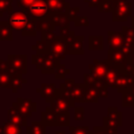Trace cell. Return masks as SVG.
<instances>
[{
    "label": "cell",
    "instance_id": "5",
    "mask_svg": "<svg viewBox=\"0 0 134 134\" xmlns=\"http://www.w3.org/2000/svg\"><path fill=\"white\" fill-rule=\"evenodd\" d=\"M19 103L20 104H16L17 105V109L18 111L23 114L24 116H30L32 111L36 110V106H35V103L28 100V99H19Z\"/></svg>",
    "mask_w": 134,
    "mask_h": 134
},
{
    "label": "cell",
    "instance_id": "4",
    "mask_svg": "<svg viewBox=\"0 0 134 134\" xmlns=\"http://www.w3.org/2000/svg\"><path fill=\"white\" fill-rule=\"evenodd\" d=\"M71 105H72V102H70V98L58 97L52 104V111L57 114L63 113V112H68V109Z\"/></svg>",
    "mask_w": 134,
    "mask_h": 134
},
{
    "label": "cell",
    "instance_id": "14",
    "mask_svg": "<svg viewBox=\"0 0 134 134\" xmlns=\"http://www.w3.org/2000/svg\"><path fill=\"white\" fill-rule=\"evenodd\" d=\"M57 124L60 126H67L69 125V113L68 112H63L59 113L57 117Z\"/></svg>",
    "mask_w": 134,
    "mask_h": 134
},
{
    "label": "cell",
    "instance_id": "6",
    "mask_svg": "<svg viewBox=\"0 0 134 134\" xmlns=\"http://www.w3.org/2000/svg\"><path fill=\"white\" fill-rule=\"evenodd\" d=\"M9 22H10L12 26L15 27L16 29H21V28H24L26 26L27 17L23 14L16 13V14H14L9 17Z\"/></svg>",
    "mask_w": 134,
    "mask_h": 134
},
{
    "label": "cell",
    "instance_id": "19",
    "mask_svg": "<svg viewBox=\"0 0 134 134\" xmlns=\"http://www.w3.org/2000/svg\"><path fill=\"white\" fill-rule=\"evenodd\" d=\"M74 117L75 119H83L84 118V109L83 108H76L75 109V113H74Z\"/></svg>",
    "mask_w": 134,
    "mask_h": 134
},
{
    "label": "cell",
    "instance_id": "13",
    "mask_svg": "<svg viewBox=\"0 0 134 134\" xmlns=\"http://www.w3.org/2000/svg\"><path fill=\"white\" fill-rule=\"evenodd\" d=\"M109 36H110V39H109V44L112 46V47H117V45H121L122 44V40H121V38L117 35V34H115V32H109L108 34Z\"/></svg>",
    "mask_w": 134,
    "mask_h": 134
},
{
    "label": "cell",
    "instance_id": "7",
    "mask_svg": "<svg viewBox=\"0 0 134 134\" xmlns=\"http://www.w3.org/2000/svg\"><path fill=\"white\" fill-rule=\"evenodd\" d=\"M0 134H22V130L21 127L7 121L2 127H0Z\"/></svg>",
    "mask_w": 134,
    "mask_h": 134
},
{
    "label": "cell",
    "instance_id": "15",
    "mask_svg": "<svg viewBox=\"0 0 134 134\" xmlns=\"http://www.w3.org/2000/svg\"><path fill=\"white\" fill-rule=\"evenodd\" d=\"M54 91H55V88H54V85H44L43 88H42V95L44 97H48V96H53L54 94Z\"/></svg>",
    "mask_w": 134,
    "mask_h": 134
},
{
    "label": "cell",
    "instance_id": "8",
    "mask_svg": "<svg viewBox=\"0 0 134 134\" xmlns=\"http://www.w3.org/2000/svg\"><path fill=\"white\" fill-rule=\"evenodd\" d=\"M57 117L58 115L53 112V111H45L42 113V121L44 125H47V126H55L58 125L57 124Z\"/></svg>",
    "mask_w": 134,
    "mask_h": 134
},
{
    "label": "cell",
    "instance_id": "20",
    "mask_svg": "<svg viewBox=\"0 0 134 134\" xmlns=\"http://www.w3.org/2000/svg\"><path fill=\"white\" fill-rule=\"evenodd\" d=\"M55 134H64V132H57Z\"/></svg>",
    "mask_w": 134,
    "mask_h": 134
},
{
    "label": "cell",
    "instance_id": "18",
    "mask_svg": "<svg viewBox=\"0 0 134 134\" xmlns=\"http://www.w3.org/2000/svg\"><path fill=\"white\" fill-rule=\"evenodd\" d=\"M72 134H88V128L85 127H79V128H71Z\"/></svg>",
    "mask_w": 134,
    "mask_h": 134
},
{
    "label": "cell",
    "instance_id": "10",
    "mask_svg": "<svg viewBox=\"0 0 134 134\" xmlns=\"http://www.w3.org/2000/svg\"><path fill=\"white\" fill-rule=\"evenodd\" d=\"M53 53H55L58 57H64L66 53V43L64 40L60 39L57 43H54V46L52 48Z\"/></svg>",
    "mask_w": 134,
    "mask_h": 134
},
{
    "label": "cell",
    "instance_id": "12",
    "mask_svg": "<svg viewBox=\"0 0 134 134\" xmlns=\"http://www.w3.org/2000/svg\"><path fill=\"white\" fill-rule=\"evenodd\" d=\"M96 97H97V94H96V91L92 88L86 90L84 92V95H83V100H86V102H96Z\"/></svg>",
    "mask_w": 134,
    "mask_h": 134
},
{
    "label": "cell",
    "instance_id": "2",
    "mask_svg": "<svg viewBox=\"0 0 134 134\" xmlns=\"http://www.w3.org/2000/svg\"><path fill=\"white\" fill-rule=\"evenodd\" d=\"M116 7L114 9V18L113 20L116 21L118 20V17H122V20L127 19V16L130 14V8H131V4L126 2L125 0H117V2L115 3Z\"/></svg>",
    "mask_w": 134,
    "mask_h": 134
},
{
    "label": "cell",
    "instance_id": "3",
    "mask_svg": "<svg viewBox=\"0 0 134 134\" xmlns=\"http://www.w3.org/2000/svg\"><path fill=\"white\" fill-rule=\"evenodd\" d=\"M8 122L19 127H24L26 126V116L21 114L18 109L14 107L8 111Z\"/></svg>",
    "mask_w": 134,
    "mask_h": 134
},
{
    "label": "cell",
    "instance_id": "9",
    "mask_svg": "<svg viewBox=\"0 0 134 134\" xmlns=\"http://www.w3.org/2000/svg\"><path fill=\"white\" fill-rule=\"evenodd\" d=\"M27 134H46L43 122H32L27 127Z\"/></svg>",
    "mask_w": 134,
    "mask_h": 134
},
{
    "label": "cell",
    "instance_id": "16",
    "mask_svg": "<svg viewBox=\"0 0 134 134\" xmlns=\"http://www.w3.org/2000/svg\"><path fill=\"white\" fill-rule=\"evenodd\" d=\"M48 2L49 6H51L52 9H61L66 5V2L64 0H48Z\"/></svg>",
    "mask_w": 134,
    "mask_h": 134
},
{
    "label": "cell",
    "instance_id": "17",
    "mask_svg": "<svg viewBox=\"0 0 134 134\" xmlns=\"http://www.w3.org/2000/svg\"><path fill=\"white\" fill-rule=\"evenodd\" d=\"M124 106H134V93L125 94L124 96Z\"/></svg>",
    "mask_w": 134,
    "mask_h": 134
},
{
    "label": "cell",
    "instance_id": "11",
    "mask_svg": "<svg viewBox=\"0 0 134 134\" xmlns=\"http://www.w3.org/2000/svg\"><path fill=\"white\" fill-rule=\"evenodd\" d=\"M102 37H90L89 39V48L90 49H102L103 48V42Z\"/></svg>",
    "mask_w": 134,
    "mask_h": 134
},
{
    "label": "cell",
    "instance_id": "1",
    "mask_svg": "<svg viewBox=\"0 0 134 134\" xmlns=\"http://www.w3.org/2000/svg\"><path fill=\"white\" fill-rule=\"evenodd\" d=\"M29 13L32 17L41 18L48 14V6L45 1L43 0H36L29 6Z\"/></svg>",
    "mask_w": 134,
    "mask_h": 134
}]
</instances>
